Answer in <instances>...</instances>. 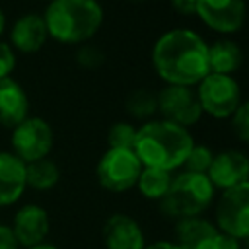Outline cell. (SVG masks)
Here are the masks:
<instances>
[{
  "mask_svg": "<svg viewBox=\"0 0 249 249\" xmlns=\"http://www.w3.org/2000/svg\"><path fill=\"white\" fill-rule=\"evenodd\" d=\"M152 66L165 86L196 88L208 74V43L189 27L163 31L150 53Z\"/></svg>",
  "mask_w": 249,
  "mask_h": 249,
  "instance_id": "1",
  "label": "cell"
},
{
  "mask_svg": "<svg viewBox=\"0 0 249 249\" xmlns=\"http://www.w3.org/2000/svg\"><path fill=\"white\" fill-rule=\"evenodd\" d=\"M195 140L189 128L165 119H152L138 126L134 154L142 167L175 171L183 167Z\"/></svg>",
  "mask_w": 249,
  "mask_h": 249,
  "instance_id": "2",
  "label": "cell"
},
{
  "mask_svg": "<svg viewBox=\"0 0 249 249\" xmlns=\"http://www.w3.org/2000/svg\"><path fill=\"white\" fill-rule=\"evenodd\" d=\"M43 18L51 37L78 45L89 41L99 31L103 8L97 0H51Z\"/></svg>",
  "mask_w": 249,
  "mask_h": 249,
  "instance_id": "3",
  "label": "cell"
},
{
  "mask_svg": "<svg viewBox=\"0 0 249 249\" xmlns=\"http://www.w3.org/2000/svg\"><path fill=\"white\" fill-rule=\"evenodd\" d=\"M216 189L202 173L181 171L173 175L165 196L160 200L163 216L173 220H187L200 216L214 200Z\"/></svg>",
  "mask_w": 249,
  "mask_h": 249,
  "instance_id": "4",
  "label": "cell"
},
{
  "mask_svg": "<svg viewBox=\"0 0 249 249\" xmlns=\"http://www.w3.org/2000/svg\"><path fill=\"white\" fill-rule=\"evenodd\" d=\"M196 97L202 107V113L212 119H231L241 99V86L233 76L208 74L196 88Z\"/></svg>",
  "mask_w": 249,
  "mask_h": 249,
  "instance_id": "5",
  "label": "cell"
},
{
  "mask_svg": "<svg viewBox=\"0 0 249 249\" xmlns=\"http://www.w3.org/2000/svg\"><path fill=\"white\" fill-rule=\"evenodd\" d=\"M142 163L136 158L134 150L121 148H107L95 167L99 185L111 193H124L136 187Z\"/></svg>",
  "mask_w": 249,
  "mask_h": 249,
  "instance_id": "6",
  "label": "cell"
},
{
  "mask_svg": "<svg viewBox=\"0 0 249 249\" xmlns=\"http://www.w3.org/2000/svg\"><path fill=\"white\" fill-rule=\"evenodd\" d=\"M216 228L237 241L249 239V181L222 191L214 208Z\"/></svg>",
  "mask_w": 249,
  "mask_h": 249,
  "instance_id": "7",
  "label": "cell"
},
{
  "mask_svg": "<svg viewBox=\"0 0 249 249\" xmlns=\"http://www.w3.org/2000/svg\"><path fill=\"white\" fill-rule=\"evenodd\" d=\"M158 115L183 128L195 126L202 119V107L198 103L195 88L185 86H163L158 93Z\"/></svg>",
  "mask_w": 249,
  "mask_h": 249,
  "instance_id": "8",
  "label": "cell"
},
{
  "mask_svg": "<svg viewBox=\"0 0 249 249\" xmlns=\"http://www.w3.org/2000/svg\"><path fill=\"white\" fill-rule=\"evenodd\" d=\"M54 142V134L51 124L41 117H27L12 132V148L14 156H18L23 163H31L47 158Z\"/></svg>",
  "mask_w": 249,
  "mask_h": 249,
  "instance_id": "9",
  "label": "cell"
},
{
  "mask_svg": "<svg viewBox=\"0 0 249 249\" xmlns=\"http://www.w3.org/2000/svg\"><path fill=\"white\" fill-rule=\"evenodd\" d=\"M196 18L222 35L237 33L247 19L245 0H196Z\"/></svg>",
  "mask_w": 249,
  "mask_h": 249,
  "instance_id": "10",
  "label": "cell"
},
{
  "mask_svg": "<svg viewBox=\"0 0 249 249\" xmlns=\"http://www.w3.org/2000/svg\"><path fill=\"white\" fill-rule=\"evenodd\" d=\"M214 189L226 191L249 181V156L241 150L228 148L214 154L210 169L206 173Z\"/></svg>",
  "mask_w": 249,
  "mask_h": 249,
  "instance_id": "11",
  "label": "cell"
},
{
  "mask_svg": "<svg viewBox=\"0 0 249 249\" xmlns=\"http://www.w3.org/2000/svg\"><path fill=\"white\" fill-rule=\"evenodd\" d=\"M10 228H12L16 241L19 243V247L29 249V247L45 243L49 230H51V220H49V214L43 206L23 204L16 212Z\"/></svg>",
  "mask_w": 249,
  "mask_h": 249,
  "instance_id": "12",
  "label": "cell"
},
{
  "mask_svg": "<svg viewBox=\"0 0 249 249\" xmlns=\"http://www.w3.org/2000/svg\"><path fill=\"white\" fill-rule=\"evenodd\" d=\"M105 249H144L146 239L140 224L128 214H111L101 230Z\"/></svg>",
  "mask_w": 249,
  "mask_h": 249,
  "instance_id": "13",
  "label": "cell"
},
{
  "mask_svg": "<svg viewBox=\"0 0 249 249\" xmlns=\"http://www.w3.org/2000/svg\"><path fill=\"white\" fill-rule=\"evenodd\" d=\"M177 245L181 249H218L220 230L206 218L179 220L175 226Z\"/></svg>",
  "mask_w": 249,
  "mask_h": 249,
  "instance_id": "14",
  "label": "cell"
},
{
  "mask_svg": "<svg viewBox=\"0 0 249 249\" xmlns=\"http://www.w3.org/2000/svg\"><path fill=\"white\" fill-rule=\"evenodd\" d=\"M29 99L25 89L14 78H0V124L2 126H18L27 119Z\"/></svg>",
  "mask_w": 249,
  "mask_h": 249,
  "instance_id": "15",
  "label": "cell"
},
{
  "mask_svg": "<svg viewBox=\"0 0 249 249\" xmlns=\"http://www.w3.org/2000/svg\"><path fill=\"white\" fill-rule=\"evenodd\" d=\"M25 187V163L12 152H0V206L18 202Z\"/></svg>",
  "mask_w": 249,
  "mask_h": 249,
  "instance_id": "16",
  "label": "cell"
},
{
  "mask_svg": "<svg viewBox=\"0 0 249 249\" xmlns=\"http://www.w3.org/2000/svg\"><path fill=\"white\" fill-rule=\"evenodd\" d=\"M10 37H12V43L21 53H37L49 37L45 18L35 12L19 16L16 19V23L12 25Z\"/></svg>",
  "mask_w": 249,
  "mask_h": 249,
  "instance_id": "17",
  "label": "cell"
},
{
  "mask_svg": "<svg viewBox=\"0 0 249 249\" xmlns=\"http://www.w3.org/2000/svg\"><path fill=\"white\" fill-rule=\"evenodd\" d=\"M241 64H243V51L235 41L222 37L208 45V70L212 74L233 76V72H237Z\"/></svg>",
  "mask_w": 249,
  "mask_h": 249,
  "instance_id": "18",
  "label": "cell"
},
{
  "mask_svg": "<svg viewBox=\"0 0 249 249\" xmlns=\"http://www.w3.org/2000/svg\"><path fill=\"white\" fill-rule=\"evenodd\" d=\"M60 179V169L53 160H37L25 163V183L35 191H49Z\"/></svg>",
  "mask_w": 249,
  "mask_h": 249,
  "instance_id": "19",
  "label": "cell"
},
{
  "mask_svg": "<svg viewBox=\"0 0 249 249\" xmlns=\"http://www.w3.org/2000/svg\"><path fill=\"white\" fill-rule=\"evenodd\" d=\"M171 179H173V175L169 171L156 169V167H142L140 177L136 181V187L144 198L161 200L165 196L169 185H171Z\"/></svg>",
  "mask_w": 249,
  "mask_h": 249,
  "instance_id": "20",
  "label": "cell"
},
{
  "mask_svg": "<svg viewBox=\"0 0 249 249\" xmlns=\"http://www.w3.org/2000/svg\"><path fill=\"white\" fill-rule=\"evenodd\" d=\"M124 109L134 121H152L154 115H158V97L156 91L138 88L132 89L124 99Z\"/></svg>",
  "mask_w": 249,
  "mask_h": 249,
  "instance_id": "21",
  "label": "cell"
},
{
  "mask_svg": "<svg viewBox=\"0 0 249 249\" xmlns=\"http://www.w3.org/2000/svg\"><path fill=\"white\" fill-rule=\"evenodd\" d=\"M136 126L126 121H117L111 124L107 132V144L109 148H121V150H134L136 142Z\"/></svg>",
  "mask_w": 249,
  "mask_h": 249,
  "instance_id": "22",
  "label": "cell"
},
{
  "mask_svg": "<svg viewBox=\"0 0 249 249\" xmlns=\"http://www.w3.org/2000/svg\"><path fill=\"white\" fill-rule=\"evenodd\" d=\"M212 160H214V152L208 146H204V144H193V148H191V152H189L183 167H185V171L206 175L208 169H210Z\"/></svg>",
  "mask_w": 249,
  "mask_h": 249,
  "instance_id": "23",
  "label": "cell"
},
{
  "mask_svg": "<svg viewBox=\"0 0 249 249\" xmlns=\"http://www.w3.org/2000/svg\"><path fill=\"white\" fill-rule=\"evenodd\" d=\"M230 124H231L235 138L249 146V99L239 103V107L230 119Z\"/></svg>",
  "mask_w": 249,
  "mask_h": 249,
  "instance_id": "24",
  "label": "cell"
},
{
  "mask_svg": "<svg viewBox=\"0 0 249 249\" xmlns=\"http://www.w3.org/2000/svg\"><path fill=\"white\" fill-rule=\"evenodd\" d=\"M103 60H105V54H103V51H101L97 45H88V43H84V45L76 51V62H78L80 66H84V68H89V70L99 68V66L103 64Z\"/></svg>",
  "mask_w": 249,
  "mask_h": 249,
  "instance_id": "25",
  "label": "cell"
},
{
  "mask_svg": "<svg viewBox=\"0 0 249 249\" xmlns=\"http://www.w3.org/2000/svg\"><path fill=\"white\" fill-rule=\"evenodd\" d=\"M16 66V54L8 43L0 41V78H8Z\"/></svg>",
  "mask_w": 249,
  "mask_h": 249,
  "instance_id": "26",
  "label": "cell"
},
{
  "mask_svg": "<svg viewBox=\"0 0 249 249\" xmlns=\"http://www.w3.org/2000/svg\"><path fill=\"white\" fill-rule=\"evenodd\" d=\"M169 6L181 16H196V0H169Z\"/></svg>",
  "mask_w": 249,
  "mask_h": 249,
  "instance_id": "27",
  "label": "cell"
},
{
  "mask_svg": "<svg viewBox=\"0 0 249 249\" xmlns=\"http://www.w3.org/2000/svg\"><path fill=\"white\" fill-rule=\"evenodd\" d=\"M0 249H19V243L12 233V228L6 224H0Z\"/></svg>",
  "mask_w": 249,
  "mask_h": 249,
  "instance_id": "28",
  "label": "cell"
},
{
  "mask_svg": "<svg viewBox=\"0 0 249 249\" xmlns=\"http://www.w3.org/2000/svg\"><path fill=\"white\" fill-rule=\"evenodd\" d=\"M218 249H241V241H237L235 237L222 233L220 231V239H218Z\"/></svg>",
  "mask_w": 249,
  "mask_h": 249,
  "instance_id": "29",
  "label": "cell"
},
{
  "mask_svg": "<svg viewBox=\"0 0 249 249\" xmlns=\"http://www.w3.org/2000/svg\"><path fill=\"white\" fill-rule=\"evenodd\" d=\"M144 249H181V247L177 243H173V241H156V243L146 245Z\"/></svg>",
  "mask_w": 249,
  "mask_h": 249,
  "instance_id": "30",
  "label": "cell"
},
{
  "mask_svg": "<svg viewBox=\"0 0 249 249\" xmlns=\"http://www.w3.org/2000/svg\"><path fill=\"white\" fill-rule=\"evenodd\" d=\"M29 249H60V247H56V245H51V243H41V245L29 247Z\"/></svg>",
  "mask_w": 249,
  "mask_h": 249,
  "instance_id": "31",
  "label": "cell"
},
{
  "mask_svg": "<svg viewBox=\"0 0 249 249\" xmlns=\"http://www.w3.org/2000/svg\"><path fill=\"white\" fill-rule=\"evenodd\" d=\"M2 31H4V12L0 8V35H2Z\"/></svg>",
  "mask_w": 249,
  "mask_h": 249,
  "instance_id": "32",
  "label": "cell"
},
{
  "mask_svg": "<svg viewBox=\"0 0 249 249\" xmlns=\"http://www.w3.org/2000/svg\"><path fill=\"white\" fill-rule=\"evenodd\" d=\"M130 2H136L138 4V2H146V0H130Z\"/></svg>",
  "mask_w": 249,
  "mask_h": 249,
  "instance_id": "33",
  "label": "cell"
}]
</instances>
